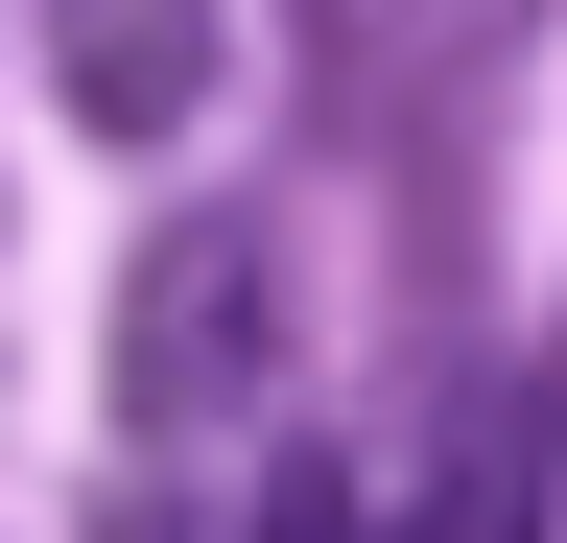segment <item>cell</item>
Instances as JSON below:
<instances>
[{
    "instance_id": "3",
    "label": "cell",
    "mask_w": 567,
    "mask_h": 543,
    "mask_svg": "<svg viewBox=\"0 0 567 543\" xmlns=\"http://www.w3.org/2000/svg\"><path fill=\"white\" fill-rule=\"evenodd\" d=\"M260 543H379V520H354V472H284V497H260Z\"/></svg>"
},
{
    "instance_id": "2",
    "label": "cell",
    "mask_w": 567,
    "mask_h": 543,
    "mask_svg": "<svg viewBox=\"0 0 567 543\" xmlns=\"http://www.w3.org/2000/svg\"><path fill=\"white\" fill-rule=\"evenodd\" d=\"M24 24H48V95L95 143H189L237 95V0H24Z\"/></svg>"
},
{
    "instance_id": "1",
    "label": "cell",
    "mask_w": 567,
    "mask_h": 543,
    "mask_svg": "<svg viewBox=\"0 0 567 543\" xmlns=\"http://www.w3.org/2000/svg\"><path fill=\"white\" fill-rule=\"evenodd\" d=\"M260 355H284V307H260V237L237 213H166L118 260V449H213V426H260Z\"/></svg>"
}]
</instances>
